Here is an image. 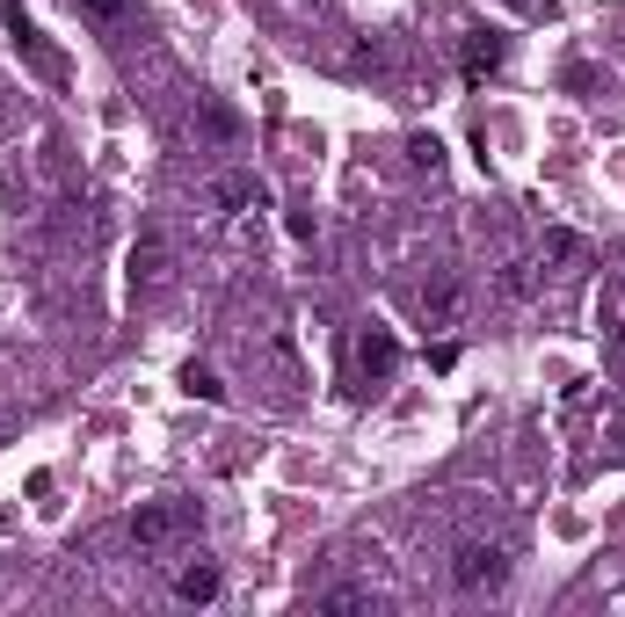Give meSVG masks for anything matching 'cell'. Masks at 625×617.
I'll return each instance as SVG.
<instances>
[{"instance_id": "cell-1", "label": "cell", "mask_w": 625, "mask_h": 617, "mask_svg": "<svg viewBox=\"0 0 625 617\" xmlns=\"http://www.w3.org/2000/svg\"><path fill=\"white\" fill-rule=\"evenodd\" d=\"M8 37H15V51L29 59V73H37L44 88H66V59L51 51V37L37 29V15H29L23 0H8Z\"/></svg>"}, {"instance_id": "cell-2", "label": "cell", "mask_w": 625, "mask_h": 617, "mask_svg": "<svg viewBox=\"0 0 625 617\" xmlns=\"http://www.w3.org/2000/svg\"><path fill=\"white\" fill-rule=\"evenodd\" d=\"M451 581H458L465 595L502 589V581H509V552H502V545H458V560H451Z\"/></svg>"}, {"instance_id": "cell-3", "label": "cell", "mask_w": 625, "mask_h": 617, "mask_svg": "<svg viewBox=\"0 0 625 617\" xmlns=\"http://www.w3.org/2000/svg\"><path fill=\"white\" fill-rule=\"evenodd\" d=\"M393 363H400V342H393V334L379 327V320H371V327L357 334V378H393Z\"/></svg>"}, {"instance_id": "cell-4", "label": "cell", "mask_w": 625, "mask_h": 617, "mask_svg": "<svg viewBox=\"0 0 625 617\" xmlns=\"http://www.w3.org/2000/svg\"><path fill=\"white\" fill-rule=\"evenodd\" d=\"M175 530H190V509H168V501H161V509H139V516H131V545H168Z\"/></svg>"}, {"instance_id": "cell-5", "label": "cell", "mask_w": 625, "mask_h": 617, "mask_svg": "<svg viewBox=\"0 0 625 617\" xmlns=\"http://www.w3.org/2000/svg\"><path fill=\"white\" fill-rule=\"evenodd\" d=\"M502 59H509V44L495 37V29H481V37H465V80H473V88H481L487 73L502 66Z\"/></svg>"}, {"instance_id": "cell-6", "label": "cell", "mask_w": 625, "mask_h": 617, "mask_svg": "<svg viewBox=\"0 0 625 617\" xmlns=\"http://www.w3.org/2000/svg\"><path fill=\"white\" fill-rule=\"evenodd\" d=\"M175 595H182V603H212V595H218V567H212V560L182 567V574H175Z\"/></svg>"}, {"instance_id": "cell-7", "label": "cell", "mask_w": 625, "mask_h": 617, "mask_svg": "<svg viewBox=\"0 0 625 617\" xmlns=\"http://www.w3.org/2000/svg\"><path fill=\"white\" fill-rule=\"evenodd\" d=\"M182 393H190V400H204V407L226 400V385H218L212 371H204V363H190V371H182Z\"/></svg>"}, {"instance_id": "cell-8", "label": "cell", "mask_w": 625, "mask_h": 617, "mask_svg": "<svg viewBox=\"0 0 625 617\" xmlns=\"http://www.w3.org/2000/svg\"><path fill=\"white\" fill-rule=\"evenodd\" d=\"M161 277V240H139L131 247V284H153Z\"/></svg>"}, {"instance_id": "cell-9", "label": "cell", "mask_w": 625, "mask_h": 617, "mask_svg": "<svg viewBox=\"0 0 625 617\" xmlns=\"http://www.w3.org/2000/svg\"><path fill=\"white\" fill-rule=\"evenodd\" d=\"M357 603H371V595H363V589H328V595H320V610H357Z\"/></svg>"}, {"instance_id": "cell-10", "label": "cell", "mask_w": 625, "mask_h": 617, "mask_svg": "<svg viewBox=\"0 0 625 617\" xmlns=\"http://www.w3.org/2000/svg\"><path fill=\"white\" fill-rule=\"evenodd\" d=\"M408 153H414V167H430V175H436V167H444V145H436V139H414Z\"/></svg>"}, {"instance_id": "cell-11", "label": "cell", "mask_w": 625, "mask_h": 617, "mask_svg": "<svg viewBox=\"0 0 625 617\" xmlns=\"http://www.w3.org/2000/svg\"><path fill=\"white\" fill-rule=\"evenodd\" d=\"M546 255H553V261H575L582 240H575V233H546Z\"/></svg>"}, {"instance_id": "cell-12", "label": "cell", "mask_w": 625, "mask_h": 617, "mask_svg": "<svg viewBox=\"0 0 625 617\" xmlns=\"http://www.w3.org/2000/svg\"><path fill=\"white\" fill-rule=\"evenodd\" d=\"M204 131H212V139H233V117H226V110L212 102V110H204Z\"/></svg>"}, {"instance_id": "cell-13", "label": "cell", "mask_w": 625, "mask_h": 617, "mask_svg": "<svg viewBox=\"0 0 625 617\" xmlns=\"http://www.w3.org/2000/svg\"><path fill=\"white\" fill-rule=\"evenodd\" d=\"M430 371H458V342H436V349H430Z\"/></svg>"}, {"instance_id": "cell-14", "label": "cell", "mask_w": 625, "mask_h": 617, "mask_svg": "<svg viewBox=\"0 0 625 617\" xmlns=\"http://www.w3.org/2000/svg\"><path fill=\"white\" fill-rule=\"evenodd\" d=\"M80 8H88L95 23H117V15H124V0H80Z\"/></svg>"}, {"instance_id": "cell-15", "label": "cell", "mask_w": 625, "mask_h": 617, "mask_svg": "<svg viewBox=\"0 0 625 617\" xmlns=\"http://www.w3.org/2000/svg\"><path fill=\"white\" fill-rule=\"evenodd\" d=\"M611 371H618V378H625V327L611 334Z\"/></svg>"}, {"instance_id": "cell-16", "label": "cell", "mask_w": 625, "mask_h": 617, "mask_svg": "<svg viewBox=\"0 0 625 617\" xmlns=\"http://www.w3.org/2000/svg\"><path fill=\"white\" fill-rule=\"evenodd\" d=\"M516 8H538V0H516Z\"/></svg>"}]
</instances>
